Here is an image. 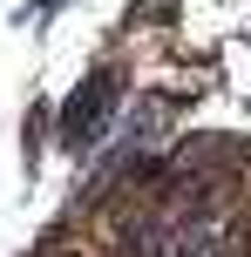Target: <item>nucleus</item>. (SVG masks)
<instances>
[{
    "label": "nucleus",
    "instance_id": "f257e3e1",
    "mask_svg": "<svg viewBox=\"0 0 251 257\" xmlns=\"http://www.w3.org/2000/svg\"><path fill=\"white\" fill-rule=\"evenodd\" d=\"M116 88H122L116 68H95V75L75 88V102H68V115H61V142L68 149H89V142L102 136V122L116 115Z\"/></svg>",
    "mask_w": 251,
    "mask_h": 257
}]
</instances>
